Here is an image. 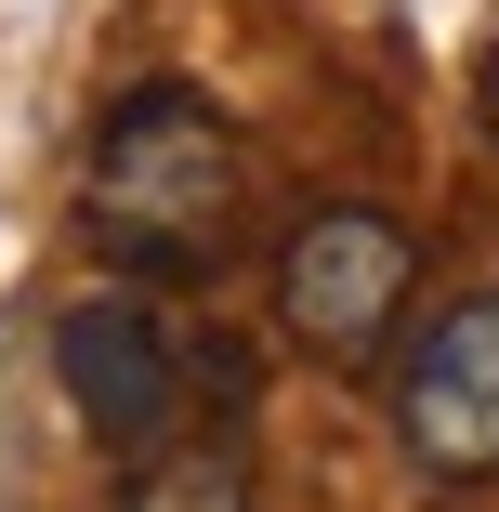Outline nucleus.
<instances>
[{
    "instance_id": "1",
    "label": "nucleus",
    "mask_w": 499,
    "mask_h": 512,
    "mask_svg": "<svg viewBox=\"0 0 499 512\" xmlns=\"http://www.w3.org/2000/svg\"><path fill=\"white\" fill-rule=\"evenodd\" d=\"M237 119L211 106V92H184V79H145L106 106V132H92V237H106L119 263L145 276H184V263H211L224 224H237Z\"/></svg>"
},
{
    "instance_id": "2",
    "label": "nucleus",
    "mask_w": 499,
    "mask_h": 512,
    "mask_svg": "<svg viewBox=\"0 0 499 512\" xmlns=\"http://www.w3.org/2000/svg\"><path fill=\"white\" fill-rule=\"evenodd\" d=\"M53 368H66V407H79L119 460H145V447L184 421L197 381L237 407V342H184L145 289H92V302H66V316H53Z\"/></svg>"
},
{
    "instance_id": "3",
    "label": "nucleus",
    "mask_w": 499,
    "mask_h": 512,
    "mask_svg": "<svg viewBox=\"0 0 499 512\" xmlns=\"http://www.w3.org/2000/svg\"><path fill=\"white\" fill-rule=\"evenodd\" d=\"M408 289H421V237L394 224V211H303L289 224V250H276V316H289V342L303 355H381V329L408 316Z\"/></svg>"
},
{
    "instance_id": "4",
    "label": "nucleus",
    "mask_w": 499,
    "mask_h": 512,
    "mask_svg": "<svg viewBox=\"0 0 499 512\" xmlns=\"http://www.w3.org/2000/svg\"><path fill=\"white\" fill-rule=\"evenodd\" d=\"M394 447L434 486H486L499 473V289L447 302V316L394 355Z\"/></svg>"
},
{
    "instance_id": "5",
    "label": "nucleus",
    "mask_w": 499,
    "mask_h": 512,
    "mask_svg": "<svg viewBox=\"0 0 499 512\" xmlns=\"http://www.w3.org/2000/svg\"><path fill=\"white\" fill-rule=\"evenodd\" d=\"M119 512H250V460L237 447H145V473L119 486Z\"/></svg>"
},
{
    "instance_id": "6",
    "label": "nucleus",
    "mask_w": 499,
    "mask_h": 512,
    "mask_svg": "<svg viewBox=\"0 0 499 512\" xmlns=\"http://www.w3.org/2000/svg\"><path fill=\"white\" fill-rule=\"evenodd\" d=\"M473 106H486V132H499V40H486V79H473Z\"/></svg>"
}]
</instances>
